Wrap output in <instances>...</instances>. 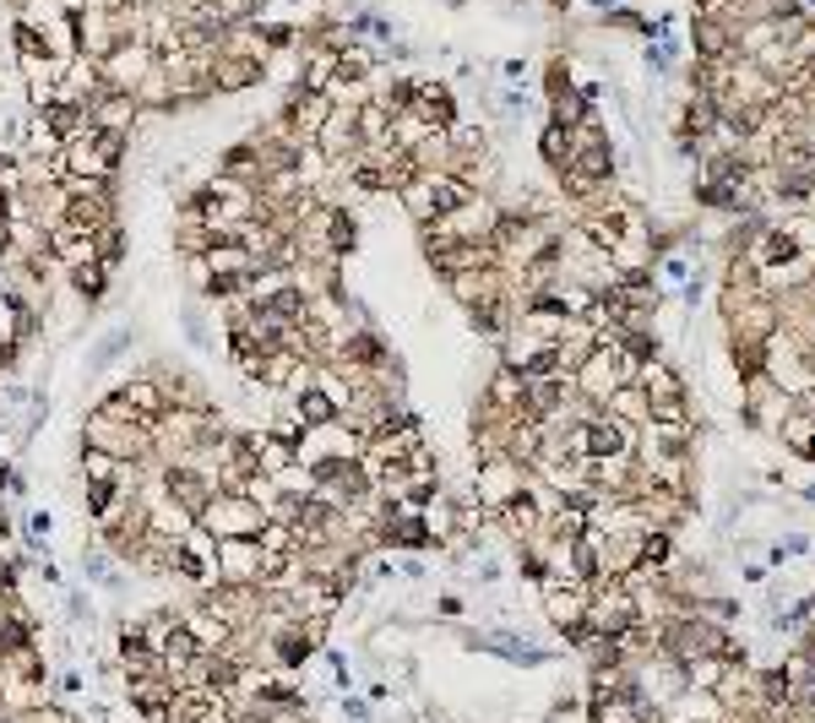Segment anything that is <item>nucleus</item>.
Here are the masks:
<instances>
[{
	"label": "nucleus",
	"instance_id": "ddd939ff",
	"mask_svg": "<svg viewBox=\"0 0 815 723\" xmlns=\"http://www.w3.org/2000/svg\"><path fill=\"white\" fill-rule=\"evenodd\" d=\"M126 696H130V708H136L147 723H164V713H169V696H175V680H164V674H136Z\"/></svg>",
	"mask_w": 815,
	"mask_h": 723
},
{
	"label": "nucleus",
	"instance_id": "bb28decb",
	"mask_svg": "<svg viewBox=\"0 0 815 723\" xmlns=\"http://www.w3.org/2000/svg\"><path fill=\"white\" fill-rule=\"evenodd\" d=\"M71 289H76L82 300H104V294H109V266H104V262L71 266Z\"/></svg>",
	"mask_w": 815,
	"mask_h": 723
},
{
	"label": "nucleus",
	"instance_id": "393cba45",
	"mask_svg": "<svg viewBox=\"0 0 815 723\" xmlns=\"http://www.w3.org/2000/svg\"><path fill=\"white\" fill-rule=\"evenodd\" d=\"M289 462H300V452H294L289 441H278V436H255V473L278 479Z\"/></svg>",
	"mask_w": 815,
	"mask_h": 723
},
{
	"label": "nucleus",
	"instance_id": "f3484780",
	"mask_svg": "<svg viewBox=\"0 0 815 723\" xmlns=\"http://www.w3.org/2000/svg\"><path fill=\"white\" fill-rule=\"evenodd\" d=\"M201 266H207V277H245V272H255V256L240 240H218V245L201 256Z\"/></svg>",
	"mask_w": 815,
	"mask_h": 723
},
{
	"label": "nucleus",
	"instance_id": "cd10ccee",
	"mask_svg": "<svg viewBox=\"0 0 815 723\" xmlns=\"http://www.w3.org/2000/svg\"><path fill=\"white\" fill-rule=\"evenodd\" d=\"M82 468H87V484H121V473H126V462L109 452H82Z\"/></svg>",
	"mask_w": 815,
	"mask_h": 723
},
{
	"label": "nucleus",
	"instance_id": "4be33fe9",
	"mask_svg": "<svg viewBox=\"0 0 815 723\" xmlns=\"http://www.w3.org/2000/svg\"><path fill=\"white\" fill-rule=\"evenodd\" d=\"M332 76H337V55L332 50H305V66H300V76H294V87H305V93H326L332 87Z\"/></svg>",
	"mask_w": 815,
	"mask_h": 723
},
{
	"label": "nucleus",
	"instance_id": "423d86ee",
	"mask_svg": "<svg viewBox=\"0 0 815 723\" xmlns=\"http://www.w3.org/2000/svg\"><path fill=\"white\" fill-rule=\"evenodd\" d=\"M212 572H218V583L261 588V544H255V538H218Z\"/></svg>",
	"mask_w": 815,
	"mask_h": 723
},
{
	"label": "nucleus",
	"instance_id": "473e14b6",
	"mask_svg": "<svg viewBox=\"0 0 815 723\" xmlns=\"http://www.w3.org/2000/svg\"><path fill=\"white\" fill-rule=\"evenodd\" d=\"M0 490H6V468H0Z\"/></svg>",
	"mask_w": 815,
	"mask_h": 723
},
{
	"label": "nucleus",
	"instance_id": "2eb2a0df",
	"mask_svg": "<svg viewBox=\"0 0 815 723\" xmlns=\"http://www.w3.org/2000/svg\"><path fill=\"white\" fill-rule=\"evenodd\" d=\"M414 115H425L436 132H451V126H457V98H451V87L419 82V87H414Z\"/></svg>",
	"mask_w": 815,
	"mask_h": 723
},
{
	"label": "nucleus",
	"instance_id": "f8f14e48",
	"mask_svg": "<svg viewBox=\"0 0 815 723\" xmlns=\"http://www.w3.org/2000/svg\"><path fill=\"white\" fill-rule=\"evenodd\" d=\"M104 93V76H98V61H82V55H71L61 71V87H55V104H93Z\"/></svg>",
	"mask_w": 815,
	"mask_h": 723
},
{
	"label": "nucleus",
	"instance_id": "6ab92c4d",
	"mask_svg": "<svg viewBox=\"0 0 815 723\" xmlns=\"http://www.w3.org/2000/svg\"><path fill=\"white\" fill-rule=\"evenodd\" d=\"M289 413H294V419H300L305 430H315V425H332V419H343V408H337L332 397L321 392L315 381L305 387V392H294V408H289Z\"/></svg>",
	"mask_w": 815,
	"mask_h": 723
},
{
	"label": "nucleus",
	"instance_id": "f03ea898",
	"mask_svg": "<svg viewBox=\"0 0 815 723\" xmlns=\"http://www.w3.org/2000/svg\"><path fill=\"white\" fill-rule=\"evenodd\" d=\"M397 191H403V207H408L419 223H436V218L457 212L462 201L473 197L457 175H436V169H419V175H414V180H403Z\"/></svg>",
	"mask_w": 815,
	"mask_h": 723
},
{
	"label": "nucleus",
	"instance_id": "4468645a",
	"mask_svg": "<svg viewBox=\"0 0 815 723\" xmlns=\"http://www.w3.org/2000/svg\"><path fill=\"white\" fill-rule=\"evenodd\" d=\"M261 76H267L261 61H245V55H218V61H212V93H229V98H234V93H251Z\"/></svg>",
	"mask_w": 815,
	"mask_h": 723
},
{
	"label": "nucleus",
	"instance_id": "c756f323",
	"mask_svg": "<svg viewBox=\"0 0 815 723\" xmlns=\"http://www.w3.org/2000/svg\"><path fill=\"white\" fill-rule=\"evenodd\" d=\"M93 245H98V262L115 266L121 256H126V229H121V223H104V229L93 234Z\"/></svg>",
	"mask_w": 815,
	"mask_h": 723
},
{
	"label": "nucleus",
	"instance_id": "c85d7f7f",
	"mask_svg": "<svg viewBox=\"0 0 815 723\" xmlns=\"http://www.w3.org/2000/svg\"><path fill=\"white\" fill-rule=\"evenodd\" d=\"M0 191H6V197H22V191H28V164H22V153H0Z\"/></svg>",
	"mask_w": 815,
	"mask_h": 723
},
{
	"label": "nucleus",
	"instance_id": "9b49d317",
	"mask_svg": "<svg viewBox=\"0 0 815 723\" xmlns=\"http://www.w3.org/2000/svg\"><path fill=\"white\" fill-rule=\"evenodd\" d=\"M326 115H332V98L326 93H305V87H289V104H283V126L300 136V142H311L321 126H326Z\"/></svg>",
	"mask_w": 815,
	"mask_h": 723
},
{
	"label": "nucleus",
	"instance_id": "5701e85b",
	"mask_svg": "<svg viewBox=\"0 0 815 723\" xmlns=\"http://www.w3.org/2000/svg\"><path fill=\"white\" fill-rule=\"evenodd\" d=\"M576 452H582V458H615V452H620V430L604 425V419H593V425L576 430Z\"/></svg>",
	"mask_w": 815,
	"mask_h": 723
},
{
	"label": "nucleus",
	"instance_id": "412c9836",
	"mask_svg": "<svg viewBox=\"0 0 815 723\" xmlns=\"http://www.w3.org/2000/svg\"><path fill=\"white\" fill-rule=\"evenodd\" d=\"M136 104L142 109H153V115H175V82H169V71L153 66L142 76V87H136Z\"/></svg>",
	"mask_w": 815,
	"mask_h": 723
},
{
	"label": "nucleus",
	"instance_id": "b1692460",
	"mask_svg": "<svg viewBox=\"0 0 815 723\" xmlns=\"http://www.w3.org/2000/svg\"><path fill=\"white\" fill-rule=\"evenodd\" d=\"M212 245H218V234H212V229H207L196 212H186V218H180V234H175V251H180V256H190V262H201Z\"/></svg>",
	"mask_w": 815,
	"mask_h": 723
},
{
	"label": "nucleus",
	"instance_id": "0eeeda50",
	"mask_svg": "<svg viewBox=\"0 0 815 723\" xmlns=\"http://www.w3.org/2000/svg\"><path fill=\"white\" fill-rule=\"evenodd\" d=\"M164 490H169V501H180L190 517H201V506L218 495V473H201L196 462H169L164 468Z\"/></svg>",
	"mask_w": 815,
	"mask_h": 723
},
{
	"label": "nucleus",
	"instance_id": "1a4fd4ad",
	"mask_svg": "<svg viewBox=\"0 0 815 723\" xmlns=\"http://www.w3.org/2000/svg\"><path fill=\"white\" fill-rule=\"evenodd\" d=\"M87 120H93L104 136H126L130 142V132L142 126V104H136L130 93H109V87H104V93L87 104Z\"/></svg>",
	"mask_w": 815,
	"mask_h": 723
},
{
	"label": "nucleus",
	"instance_id": "6e6552de",
	"mask_svg": "<svg viewBox=\"0 0 815 723\" xmlns=\"http://www.w3.org/2000/svg\"><path fill=\"white\" fill-rule=\"evenodd\" d=\"M121 39H126L121 11H115V17H109V11H82V17H76V55H82V61H104Z\"/></svg>",
	"mask_w": 815,
	"mask_h": 723
},
{
	"label": "nucleus",
	"instance_id": "a211bd4d",
	"mask_svg": "<svg viewBox=\"0 0 815 723\" xmlns=\"http://www.w3.org/2000/svg\"><path fill=\"white\" fill-rule=\"evenodd\" d=\"M484 245L479 240H457V245H430V262H436V272H451V277H462V272H479L484 266Z\"/></svg>",
	"mask_w": 815,
	"mask_h": 723
},
{
	"label": "nucleus",
	"instance_id": "a878e982",
	"mask_svg": "<svg viewBox=\"0 0 815 723\" xmlns=\"http://www.w3.org/2000/svg\"><path fill=\"white\" fill-rule=\"evenodd\" d=\"M33 115H39V120H44L50 132L61 136V142H65V136H76V132H82V126H93L82 104H44V109H33Z\"/></svg>",
	"mask_w": 815,
	"mask_h": 723
},
{
	"label": "nucleus",
	"instance_id": "2f4dec72",
	"mask_svg": "<svg viewBox=\"0 0 815 723\" xmlns=\"http://www.w3.org/2000/svg\"><path fill=\"white\" fill-rule=\"evenodd\" d=\"M130 0H87V11H109V17H115V11H126Z\"/></svg>",
	"mask_w": 815,
	"mask_h": 723
},
{
	"label": "nucleus",
	"instance_id": "7c9ffc66",
	"mask_svg": "<svg viewBox=\"0 0 815 723\" xmlns=\"http://www.w3.org/2000/svg\"><path fill=\"white\" fill-rule=\"evenodd\" d=\"M539 147H544V158H550L555 169H571V153H576V147H571V132H565V126H550Z\"/></svg>",
	"mask_w": 815,
	"mask_h": 723
},
{
	"label": "nucleus",
	"instance_id": "9d476101",
	"mask_svg": "<svg viewBox=\"0 0 815 723\" xmlns=\"http://www.w3.org/2000/svg\"><path fill=\"white\" fill-rule=\"evenodd\" d=\"M315 153L326 158V164H348L354 153H359V132H354V109L348 104H332V115H326V126L311 136Z\"/></svg>",
	"mask_w": 815,
	"mask_h": 723
},
{
	"label": "nucleus",
	"instance_id": "aec40b11",
	"mask_svg": "<svg viewBox=\"0 0 815 723\" xmlns=\"http://www.w3.org/2000/svg\"><path fill=\"white\" fill-rule=\"evenodd\" d=\"M61 147H65L61 136L33 115V120L22 126V147H17V153H22V158H33V164H61Z\"/></svg>",
	"mask_w": 815,
	"mask_h": 723
},
{
	"label": "nucleus",
	"instance_id": "7ed1b4c3",
	"mask_svg": "<svg viewBox=\"0 0 815 723\" xmlns=\"http://www.w3.org/2000/svg\"><path fill=\"white\" fill-rule=\"evenodd\" d=\"M196 523L207 527L212 538H255V533L267 527V506L251 501V495H240V490H218V495L201 506Z\"/></svg>",
	"mask_w": 815,
	"mask_h": 723
},
{
	"label": "nucleus",
	"instance_id": "f257e3e1",
	"mask_svg": "<svg viewBox=\"0 0 815 723\" xmlns=\"http://www.w3.org/2000/svg\"><path fill=\"white\" fill-rule=\"evenodd\" d=\"M126 136H104L98 126H82L76 136H65L61 169L65 180H115L126 164Z\"/></svg>",
	"mask_w": 815,
	"mask_h": 723
},
{
	"label": "nucleus",
	"instance_id": "dca6fc26",
	"mask_svg": "<svg viewBox=\"0 0 815 723\" xmlns=\"http://www.w3.org/2000/svg\"><path fill=\"white\" fill-rule=\"evenodd\" d=\"M121 663H126L130 680H136V674H164V658H158V648L147 642L142 626H126V631H121Z\"/></svg>",
	"mask_w": 815,
	"mask_h": 723
},
{
	"label": "nucleus",
	"instance_id": "20e7f679",
	"mask_svg": "<svg viewBox=\"0 0 815 723\" xmlns=\"http://www.w3.org/2000/svg\"><path fill=\"white\" fill-rule=\"evenodd\" d=\"M153 436H158V430L130 425V419H109V413H93V419L82 425V447H87V452H109V458H121V462L147 458V452H153Z\"/></svg>",
	"mask_w": 815,
	"mask_h": 723
},
{
	"label": "nucleus",
	"instance_id": "39448f33",
	"mask_svg": "<svg viewBox=\"0 0 815 723\" xmlns=\"http://www.w3.org/2000/svg\"><path fill=\"white\" fill-rule=\"evenodd\" d=\"M153 66H158V50H153L147 39H121V44L98 61V76H104L109 93H130V98H136L142 76H147Z\"/></svg>",
	"mask_w": 815,
	"mask_h": 723
}]
</instances>
